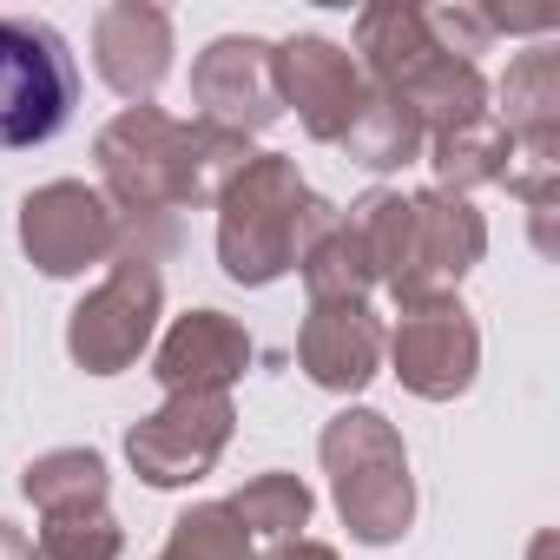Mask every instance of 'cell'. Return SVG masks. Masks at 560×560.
Segmentation results:
<instances>
[{
  "instance_id": "24",
  "label": "cell",
  "mask_w": 560,
  "mask_h": 560,
  "mask_svg": "<svg viewBox=\"0 0 560 560\" xmlns=\"http://www.w3.org/2000/svg\"><path fill=\"white\" fill-rule=\"evenodd\" d=\"M0 560H34V540L14 521H0Z\"/></svg>"
},
{
  "instance_id": "20",
  "label": "cell",
  "mask_w": 560,
  "mask_h": 560,
  "mask_svg": "<svg viewBox=\"0 0 560 560\" xmlns=\"http://www.w3.org/2000/svg\"><path fill=\"white\" fill-rule=\"evenodd\" d=\"M237 521H244V534H270V540H291L304 521H311V488L298 481V475H257V481H244L237 488V501H224Z\"/></svg>"
},
{
  "instance_id": "19",
  "label": "cell",
  "mask_w": 560,
  "mask_h": 560,
  "mask_svg": "<svg viewBox=\"0 0 560 560\" xmlns=\"http://www.w3.org/2000/svg\"><path fill=\"white\" fill-rule=\"evenodd\" d=\"M27 501L40 514H73V508H106V462L93 448H54L40 462H27L21 475Z\"/></svg>"
},
{
  "instance_id": "10",
  "label": "cell",
  "mask_w": 560,
  "mask_h": 560,
  "mask_svg": "<svg viewBox=\"0 0 560 560\" xmlns=\"http://www.w3.org/2000/svg\"><path fill=\"white\" fill-rule=\"evenodd\" d=\"M191 100H198V126H218L231 139L264 132L277 113V73H270V40L250 34H224L191 60Z\"/></svg>"
},
{
  "instance_id": "8",
  "label": "cell",
  "mask_w": 560,
  "mask_h": 560,
  "mask_svg": "<svg viewBox=\"0 0 560 560\" xmlns=\"http://www.w3.org/2000/svg\"><path fill=\"white\" fill-rule=\"evenodd\" d=\"M270 73H277V106H298L304 132L324 139V145H337L350 132V119L363 113V100H370L363 67L337 40H317V34L270 47Z\"/></svg>"
},
{
  "instance_id": "14",
  "label": "cell",
  "mask_w": 560,
  "mask_h": 560,
  "mask_svg": "<svg viewBox=\"0 0 560 560\" xmlns=\"http://www.w3.org/2000/svg\"><path fill=\"white\" fill-rule=\"evenodd\" d=\"M244 370H250V337L224 311L178 317L172 337L159 343V363H152V376L165 383V396H224Z\"/></svg>"
},
{
  "instance_id": "9",
  "label": "cell",
  "mask_w": 560,
  "mask_h": 560,
  "mask_svg": "<svg viewBox=\"0 0 560 560\" xmlns=\"http://www.w3.org/2000/svg\"><path fill=\"white\" fill-rule=\"evenodd\" d=\"M224 442H231V396H165V409L132 422L126 455L152 488H178L211 475Z\"/></svg>"
},
{
  "instance_id": "12",
  "label": "cell",
  "mask_w": 560,
  "mask_h": 560,
  "mask_svg": "<svg viewBox=\"0 0 560 560\" xmlns=\"http://www.w3.org/2000/svg\"><path fill=\"white\" fill-rule=\"evenodd\" d=\"M383 350H389V337H383L370 298H317L304 317V337H298V363L324 389H363L383 370Z\"/></svg>"
},
{
  "instance_id": "15",
  "label": "cell",
  "mask_w": 560,
  "mask_h": 560,
  "mask_svg": "<svg viewBox=\"0 0 560 560\" xmlns=\"http://www.w3.org/2000/svg\"><path fill=\"white\" fill-rule=\"evenodd\" d=\"M494 119H501L508 139L527 145V152L560 145V54H553V47H534V54H521V60L508 67V80H501V113H494Z\"/></svg>"
},
{
  "instance_id": "22",
  "label": "cell",
  "mask_w": 560,
  "mask_h": 560,
  "mask_svg": "<svg viewBox=\"0 0 560 560\" xmlns=\"http://www.w3.org/2000/svg\"><path fill=\"white\" fill-rule=\"evenodd\" d=\"M159 560H250V534L224 501H205L172 521V540Z\"/></svg>"
},
{
  "instance_id": "7",
  "label": "cell",
  "mask_w": 560,
  "mask_h": 560,
  "mask_svg": "<svg viewBox=\"0 0 560 560\" xmlns=\"http://www.w3.org/2000/svg\"><path fill=\"white\" fill-rule=\"evenodd\" d=\"M21 244L47 277H73L86 264H106L119 250V218L113 205L80 185V178H54L40 191H27L21 205Z\"/></svg>"
},
{
  "instance_id": "11",
  "label": "cell",
  "mask_w": 560,
  "mask_h": 560,
  "mask_svg": "<svg viewBox=\"0 0 560 560\" xmlns=\"http://www.w3.org/2000/svg\"><path fill=\"white\" fill-rule=\"evenodd\" d=\"M389 357H396V376L416 396L448 402V396H462L475 383L481 337H475V317L455 298H429V304H402V324L389 337Z\"/></svg>"
},
{
  "instance_id": "3",
  "label": "cell",
  "mask_w": 560,
  "mask_h": 560,
  "mask_svg": "<svg viewBox=\"0 0 560 560\" xmlns=\"http://www.w3.org/2000/svg\"><path fill=\"white\" fill-rule=\"evenodd\" d=\"M330 205L304 185V172L277 152H257L224 191H218V264L231 284H270L298 270V250L311 224Z\"/></svg>"
},
{
  "instance_id": "5",
  "label": "cell",
  "mask_w": 560,
  "mask_h": 560,
  "mask_svg": "<svg viewBox=\"0 0 560 560\" xmlns=\"http://www.w3.org/2000/svg\"><path fill=\"white\" fill-rule=\"evenodd\" d=\"M80 100V67L47 21H0V152L47 145Z\"/></svg>"
},
{
  "instance_id": "4",
  "label": "cell",
  "mask_w": 560,
  "mask_h": 560,
  "mask_svg": "<svg viewBox=\"0 0 560 560\" xmlns=\"http://www.w3.org/2000/svg\"><path fill=\"white\" fill-rule=\"evenodd\" d=\"M324 468L337 481V508L350 521L357 540L389 547L409 534L416 521V481H409V455L402 435L376 416V409H343L324 422Z\"/></svg>"
},
{
  "instance_id": "17",
  "label": "cell",
  "mask_w": 560,
  "mask_h": 560,
  "mask_svg": "<svg viewBox=\"0 0 560 560\" xmlns=\"http://www.w3.org/2000/svg\"><path fill=\"white\" fill-rule=\"evenodd\" d=\"M298 270L311 284V304L317 298H370V284H376V270L363 257V237L350 231V218H337V205L311 224V237L298 250Z\"/></svg>"
},
{
  "instance_id": "18",
  "label": "cell",
  "mask_w": 560,
  "mask_h": 560,
  "mask_svg": "<svg viewBox=\"0 0 560 560\" xmlns=\"http://www.w3.org/2000/svg\"><path fill=\"white\" fill-rule=\"evenodd\" d=\"M357 165H370V172H396V165H409V159H422V145H429V132L416 126V113L402 106V100H389V93H376L370 86V100H363V113L350 119V132L337 139Z\"/></svg>"
},
{
  "instance_id": "23",
  "label": "cell",
  "mask_w": 560,
  "mask_h": 560,
  "mask_svg": "<svg viewBox=\"0 0 560 560\" xmlns=\"http://www.w3.org/2000/svg\"><path fill=\"white\" fill-rule=\"evenodd\" d=\"M264 560H337V547H324V540H304V534H298V540H277Z\"/></svg>"
},
{
  "instance_id": "16",
  "label": "cell",
  "mask_w": 560,
  "mask_h": 560,
  "mask_svg": "<svg viewBox=\"0 0 560 560\" xmlns=\"http://www.w3.org/2000/svg\"><path fill=\"white\" fill-rule=\"evenodd\" d=\"M422 152H429L442 191L462 198L468 185H501V172H508V159H514V139H508V126H501L494 113H481V119H468V126H455V132H435Z\"/></svg>"
},
{
  "instance_id": "2",
  "label": "cell",
  "mask_w": 560,
  "mask_h": 560,
  "mask_svg": "<svg viewBox=\"0 0 560 560\" xmlns=\"http://www.w3.org/2000/svg\"><path fill=\"white\" fill-rule=\"evenodd\" d=\"M350 231L363 237V257L383 284L396 291V304H429V298H455V284L481 264L488 250V224L468 198L448 191H363L350 205Z\"/></svg>"
},
{
  "instance_id": "6",
  "label": "cell",
  "mask_w": 560,
  "mask_h": 560,
  "mask_svg": "<svg viewBox=\"0 0 560 560\" xmlns=\"http://www.w3.org/2000/svg\"><path fill=\"white\" fill-rule=\"evenodd\" d=\"M159 304H165V284L152 257L126 250L100 284L80 298L73 324H67V350L80 370L93 376H119L126 363H139V350L152 343V324H159Z\"/></svg>"
},
{
  "instance_id": "13",
  "label": "cell",
  "mask_w": 560,
  "mask_h": 560,
  "mask_svg": "<svg viewBox=\"0 0 560 560\" xmlns=\"http://www.w3.org/2000/svg\"><path fill=\"white\" fill-rule=\"evenodd\" d=\"M93 67L119 100L152 106L159 80L172 73V14L139 8V0H119L93 21Z\"/></svg>"
},
{
  "instance_id": "21",
  "label": "cell",
  "mask_w": 560,
  "mask_h": 560,
  "mask_svg": "<svg viewBox=\"0 0 560 560\" xmlns=\"http://www.w3.org/2000/svg\"><path fill=\"white\" fill-rule=\"evenodd\" d=\"M126 534L106 508H73V514H40L34 560H119Z\"/></svg>"
},
{
  "instance_id": "1",
  "label": "cell",
  "mask_w": 560,
  "mask_h": 560,
  "mask_svg": "<svg viewBox=\"0 0 560 560\" xmlns=\"http://www.w3.org/2000/svg\"><path fill=\"white\" fill-rule=\"evenodd\" d=\"M257 152L218 126L198 119H172L159 106H126L106 132H100V178H106V205L119 218V237H145L172 244V218L191 205H218V191L250 165Z\"/></svg>"
}]
</instances>
